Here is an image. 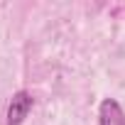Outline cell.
Listing matches in <instances>:
<instances>
[{
	"mask_svg": "<svg viewBox=\"0 0 125 125\" xmlns=\"http://www.w3.org/2000/svg\"><path fill=\"white\" fill-rule=\"evenodd\" d=\"M32 110V96L27 91H17L8 105V125H22Z\"/></svg>",
	"mask_w": 125,
	"mask_h": 125,
	"instance_id": "6da1fadb",
	"label": "cell"
},
{
	"mask_svg": "<svg viewBox=\"0 0 125 125\" xmlns=\"http://www.w3.org/2000/svg\"><path fill=\"white\" fill-rule=\"evenodd\" d=\"M98 125H125V110L115 98H103L98 105Z\"/></svg>",
	"mask_w": 125,
	"mask_h": 125,
	"instance_id": "7a4b0ae2",
	"label": "cell"
}]
</instances>
